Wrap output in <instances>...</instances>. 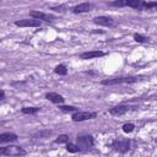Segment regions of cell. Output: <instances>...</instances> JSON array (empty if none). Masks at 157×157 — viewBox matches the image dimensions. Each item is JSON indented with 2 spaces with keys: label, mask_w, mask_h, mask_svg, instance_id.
<instances>
[{
  "label": "cell",
  "mask_w": 157,
  "mask_h": 157,
  "mask_svg": "<svg viewBox=\"0 0 157 157\" xmlns=\"http://www.w3.org/2000/svg\"><path fill=\"white\" fill-rule=\"evenodd\" d=\"M140 80L137 76H125V77H114V78H105L102 80L101 83L103 86H114V85H121V83H135Z\"/></svg>",
  "instance_id": "6da1fadb"
},
{
  "label": "cell",
  "mask_w": 157,
  "mask_h": 157,
  "mask_svg": "<svg viewBox=\"0 0 157 157\" xmlns=\"http://www.w3.org/2000/svg\"><path fill=\"white\" fill-rule=\"evenodd\" d=\"M27 152L25 148H22L21 146H15V145H10V146H5V147H0V156H25Z\"/></svg>",
  "instance_id": "7a4b0ae2"
},
{
  "label": "cell",
  "mask_w": 157,
  "mask_h": 157,
  "mask_svg": "<svg viewBox=\"0 0 157 157\" xmlns=\"http://www.w3.org/2000/svg\"><path fill=\"white\" fill-rule=\"evenodd\" d=\"M110 147L117 151V152H120V153H126L128 151H130L131 148V141L130 140H114L112 144H110Z\"/></svg>",
  "instance_id": "3957f363"
},
{
  "label": "cell",
  "mask_w": 157,
  "mask_h": 157,
  "mask_svg": "<svg viewBox=\"0 0 157 157\" xmlns=\"http://www.w3.org/2000/svg\"><path fill=\"white\" fill-rule=\"evenodd\" d=\"M94 141L91 135H80L76 137V145L80 150H88L93 146Z\"/></svg>",
  "instance_id": "277c9868"
},
{
  "label": "cell",
  "mask_w": 157,
  "mask_h": 157,
  "mask_svg": "<svg viewBox=\"0 0 157 157\" xmlns=\"http://www.w3.org/2000/svg\"><path fill=\"white\" fill-rule=\"evenodd\" d=\"M97 117V113L96 112H75L71 117L72 121L77 123V121H85V120H90V119H94Z\"/></svg>",
  "instance_id": "5b68a950"
},
{
  "label": "cell",
  "mask_w": 157,
  "mask_h": 157,
  "mask_svg": "<svg viewBox=\"0 0 157 157\" xmlns=\"http://www.w3.org/2000/svg\"><path fill=\"white\" fill-rule=\"evenodd\" d=\"M29 16L34 20H38V21H47V22H52L55 20V16L53 15H49V13H45V12H42V11H29Z\"/></svg>",
  "instance_id": "8992f818"
},
{
  "label": "cell",
  "mask_w": 157,
  "mask_h": 157,
  "mask_svg": "<svg viewBox=\"0 0 157 157\" xmlns=\"http://www.w3.org/2000/svg\"><path fill=\"white\" fill-rule=\"evenodd\" d=\"M15 25L18 27H39L40 21L34 20V18H22V20L16 21Z\"/></svg>",
  "instance_id": "52a82bcc"
},
{
  "label": "cell",
  "mask_w": 157,
  "mask_h": 157,
  "mask_svg": "<svg viewBox=\"0 0 157 157\" xmlns=\"http://www.w3.org/2000/svg\"><path fill=\"white\" fill-rule=\"evenodd\" d=\"M132 109V107H130V105H126V104H118V105H115V107H112L110 109H109V113L112 114V115H123V114H125V113H128L129 110H131Z\"/></svg>",
  "instance_id": "ba28073f"
},
{
  "label": "cell",
  "mask_w": 157,
  "mask_h": 157,
  "mask_svg": "<svg viewBox=\"0 0 157 157\" xmlns=\"http://www.w3.org/2000/svg\"><path fill=\"white\" fill-rule=\"evenodd\" d=\"M93 22L99 25V26H105V27H113L115 25L114 20L112 17H108V16H97L93 18Z\"/></svg>",
  "instance_id": "9c48e42d"
},
{
  "label": "cell",
  "mask_w": 157,
  "mask_h": 157,
  "mask_svg": "<svg viewBox=\"0 0 157 157\" xmlns=\"http://www.w3.org/2000/svg\"><path fill=\"white\" fill-rule=\"evenodd\" d=\"M105 53L102 50H90V52H85L82 54H80V59L83 60H88V59H96V58H101L104 56Z\"/></svg>",
  "instance_id": "30bf717a"
},
{
  "label": "cell",
  "mask_w": 157,
  "mask_h": 157,
  "mask_svg": "<svg viewBox=\"0 0 157 157\" xmlns=\"http://www.w3.org/2000/svg\"><path fill=\"white\" fill-rule=\"evenodd\" d=\"M45 98L48 101H50L52 103H55V104H61L65 101V98L61 94L56 93V92H48V93H45Z\"/></svg>",
  "instance_id": "8fae6325"
},
{
  "label": "cell",
  "mask_w": 157,
  "mask_h": 157,
  "mask_svg": "<svg viewBox=\"0 0 157 157\" xmlns=\"http://www.w3.org/2000/svg\"><path fill=\"white\" fill-rule=\"evenodd\" d=\"M92 6H93V5L90 4V2H82V4L76 5V6L72 9V12H74V13H83V12H88V11H91Z\"/></svg>",
  "instance_id": "7c38bea8"
},
{
  "label": "cell",
  "mask_w": 157,
  "mask_h": 157,
  "mask_svg": "<svg viewBox=\"0 0 157 157\" xmlns=\"http://www.w3.org/2000/svg\"><path fill=\"white\" fill-rule=\"evenodd\" d=\"M17 139H18V136L13 132H2V134H0V144L12 142V141H16Z\"/></svg>",
  "instance_id": "4fadbf2b"
},
{
  "label": "cell",
  "mask_w": 157,
  "mask_h": 157,
  "mask_svg": "<svg viewBox=\"0 0 157 157\" xmlns=\"http://www.w3.org/2000/svg\"><path fill=\"white\" fill-rule=\"evenodd\" d=\"M142 4H144V1H141V0H126L125 1V6H130L136 10H142Z\"/></svg>",
  "instance_id": "5bb4252c"
},
{
  "label": "cell",
  "mask_w": 157,
  "mask_h": 157,
  "mask_svg": "<svg viewBox=\"0 0 157 157\" xmlns=\"http://www.w3.org/2000/svg\"><path fill=\"white\" fill-rule=\"evenodd\" d=\"M52 130H48V129H45V130H39V131H37V132H34L33 135H32V137H34V139H47V137H49L50 135H52Z\"/></svg>",
  "instance_id": "9a60e30c"
},
{
  "label": "cell",
  "mask_w": 157,
  "mask_h": 157,
  "mask_svg": "<svg viewBox=\"0 0 157 157\" xmlns=\"http://www.w3.org/2000/svg\"><path fill=\"white\" fill-rule=\"evenodd\" d=\"M54 72H55V74H58V75H60V76H65V75L67 74V69H66V66H65V65L59 64V65H56V66H55Z\"/></svg>",
  "instance_id": "2e32d148"
},
{
  "label": "cell",
  "mask_w": 157,
  "mask_h": 157,
  "mask_svg": "<svg viewBox=\"0 0 157 157\" xmlns=\"http://www.w3.org/2000/svg\"><path fill=\"white\" fill-rule=\"evenodd\" d=\"M39 110H40L39 107H23V108L21 109V112H22L23 114H36V113H38Z\"/></svg>",
  "instance_id": "e0dca14e"
},
{
  "label": "cell",
  "mask_w": 157,
  "mask_h": 157,
  "mask_svg": "<svg viewBox=\"0 0 157 157\" xmlns=\"http://www.w3.org/2000/svg\"><path fill=\"white\" fill-rule=\"evenodd\" d=\"M69 140H70L69 135L63 134V135H59V136L54 140V142H55V144H67V142H69Z\"/></svg>",
  "instance_id": "ac0fdd59"
},
{
  "label": "cell",
  "mask_w": 157,
  "mask_h": 157,
  "mask_svg": "<svg viewBox=\"0 0 157 157\" xmlns=\"http://www.w3.org/2000/svg\"><path fill=\"white\" fill-rule=\"evenodd\" d=\"M66 150H67L69 152H71V153H76V152H78V151H81L77 145L71 144V142H67V144H66Z\"/></svg>",
  "instance_id": "d6986e66"
},
{
  "label": "cell",
  "mask_w": 157,
  "mask_h": 157,
  "mask_svg": "<svg viewBox=\"0 0 157 157\" xmlns=\"http://www.w3.org/2000/svg\"><path fill=\"white\" fill-rule=\"evenodd\" d=\"M59 109L63 112H78V108L74 105H59Z\"/></svg>",
  "instance_id": "ffe728a7"
},
{
  "label": "cell",
  "mask_w": 157,
  "mask_h": 157,
  "mask_svg": "<svg viewBox=\"0 0 157 157\" xmlns=\"http://www.w3.org/2000/svg\"><path fill=\"white\" fill-rule=\"evenodd\" d=\"M134 129H135V125H134L132 123H126V124L123 125V131H124L125 134H129V132L134 131Z\"/></svg>",
  "instance_id": "44dd1931"
},
{
  "label": "cell",
  "mask_w": 157,
  "mask_h": 157,
  "mask_svg": "<svg viewBox=\"0 0 157 157\" xmlns=\"http://www.w3.org/2000/svg\"><path fill=\"white\" fill-rule=\"evenodd\" d=\"M157 7V2L152 1V2H148V1H144L142 4V10H150V9H155Z\"/></svg>",
  "instance_id": "7402d4cb"
},
{
  "label": "cell",
  "mask_w": 157,
  "mask_h": 157,
  "mask_svg": "<svg viewBox=\"0 0 157 157\" xmlns=\"http://www.w3.org/2000/svg\"><path fill=\"white\" fill-rule=\"evenodd\" d=\"M134 39H135L136 42H139V43H145V42L148 40L147 37H145V36H142V34H140V33H135V34H134Z\"/></svg>",
  "instance_id": "603a6c76"
},
{
  "label": "cell",
  "mask_w": 157,
  "mask_h": 157,
  "mask_svg": "<svg viewBox=\"0 0 157 157\" xmlns=\"http://www.w3.org/2000/svg\"><path fill=\"white\" fill-rule=\"evenodd\" d=\"M108 6H115V7H123L125 6V1H112V2H108Z\"/></svg>",
  "instance_id": "cb8c5ba5"
},
{
  "label": "cell",
  "mask_w": 157,
  "mask_h": 157,
  "mask_svg": "<svg viewBox=\"0 0 157 157\" xmlns=\"http://www.w3.org/2000/svg\"><path fill=\"white\" fill-rule=\"evenodd\" d=\"M52 10L58 11V12H59V11L61 12V11H64V10H65V6H64V5H60V6H53V7H52Z\"/></svg>",
  "instance_id": "d4e9b609"
},
{
  "label": "cell",
  "mask_w": 157,
  "mask_h": 157,
  "mask_svg": "<svg viewBox=\"0 0 157 157\" xmlns=\"http://www.w3.org/2000/svg\"><path fill=\"white\" fill-rule=\"evenodd\" d=\"M2 99H5V92L2 90H0V101H2Z\"/></svg>",
  "instance_id": "484cf974"
}]
</instances>
